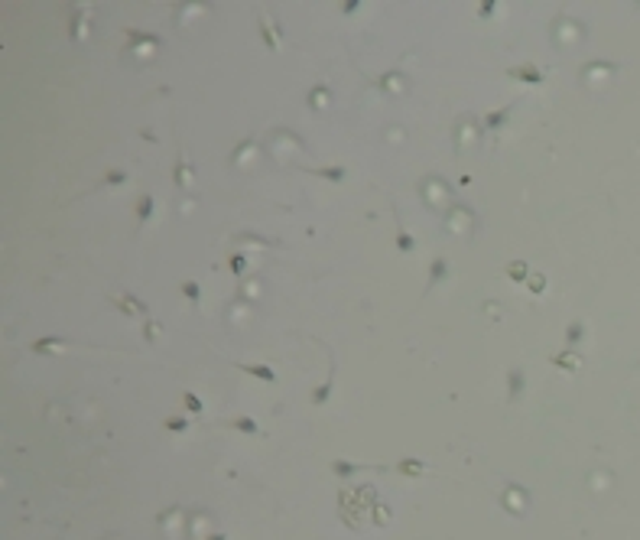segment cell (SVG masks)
<instances>
[{
  "mask_svg": "<svg viewBox=\"0 0 640 540\" xmlns=\"http://www.w3.org/2000/svg\"><path fill=\"white\" fill-rule=\"evenodd\" d=\"M510 78H520V82H527V85H543V72H536L533 65H517V68H510Z\"/></svg>",
  "mask_w": 640,
  "mask_h": 540,
  "instance_id": "1",
  "label": "cell"
},
{
  "mask_svg": "<svg viewBox=\"0 0 640 540\" xmlns=\"http://www.w3.org/2000/svg\"><path fill=\"white\" fill-rule=\"evenodd\" d=\"M237 368L247 371V374H254V378H260V381H266V384H273V381H277V371L266 368V365H237Z\"/></svg>",
  "mask_w": 640,
  "mask_h": 540,
  "instance_id": "2",
  "label": "cell"
},
{
  "mask_svg": "<svg viewBox=\"0 0 640 540\" xmlns=\"http://www.w3.org/2000/svg\"><path fill=\"white\" fill-rule=\"evenodd\" d=\"M231 427L247 433V436H260V427H257V420H251V417H234V420H231Z\"/></svg>",
  "mask_w": 640,
  "mask_h": 540,
  "instance_id": "3",
  "label": "cell"
},
{
  "mask_svg": "<svg viewBox=\"0 0 640 540\" xmlns=\"http://www.w3.org/2000/svg\"><path fill=\"white\" fill-rule=\"evenodd\" d=\"M446 273H449V261L446 257H435L432 267H429V283H442V280H446Z\"/></svg>",
  "mask_w": 640,
  "mask_h": 540,
  "instance_id": "4",
  "label": "cell"
},
{
  "mask_svg": "<svg viewBox=\"0 0 640 540\" xmlns=\"http://www.w3.org/2000/svg\"><path fill=\"white\" fill-rule=\"evenodd\" d=\"M150 215H153V199H150V196H140V199H137V221L143 225Z\"/></svg>",
  "mask_w": 640,
  "mask_h": 540,
  "instance_id": "5",
  "label": "cell"
},
{
  "mask_svg": "<svg viewBox=\"0 0 640 540\" xmlns=\"http://www.w3.org/2000/svg\"><path fill=\"white\" fill-rule=\"evenodd\" d=\"M332 384H335V371L328 374V381H325V384H322V387H318V391L312 394V404H315V407H322V404L328 401V394H332Z\"/></svg>",
  "mask_w": 640,
  "mask_h": 540,
  "instance_id": "6",
  "label": "cell"
},
{
  "mask_svg": "<svg viewBox=\"0 0 640 540\" xmlns=\"http://www.w3.org/2000/svg\"><path fill=\"white\" fill-rule=\"evenodd\" d=\"M510 111H513V104H507V108H501V111H494V114H487V127H501V124L510 118Z\"/></svg>",
  "mask_w": 640,
  "mask_h": 540,
  "instance_id": "7",
  "label": "cell"
},
{
  "mask_svg": "<svg viewBox=\"0 0 640 540\" xmlns=\"http://www.w3.org/2000/svg\"><path fill=\"white\" fill-rule=\"evenodd\" d=\"M182 404H185V410H189V413H202V410H205V404H202L192 391H185V394H182Z\"/></svg>",
  "mask_w": 640,
  "mask_h": 540,
  "instance_id": "8",
  "label": "cell"
},
{
  "mask_svg": "<svg viewBox=\"0 0 640 540\" xmlns=\"http://www.w3.org/2000/svg\"><path fill=\"white\" fill-rule=\"evenodd\" d=\"M507 277H510V280H517V283H523V280H527V264H523V261L507 264Z\"/></svg>",
  "mask_w": 640,
  "mask_h": 540,
  "instance_id": "9",
  "label": "cell"
},
{
  "mask_svg": "<svg viewBox=\"0 0 640 540\" xmlns=\"http://www.w3.org/2000/svg\"><path fill=\"white\" fill-rule=\"evenodd\" d=\"M59 345H65L62 339H36L33 342V351H49V348H59Z\"/></svg>",
  "mask_w": 640,
  "mask_h": 540,
  "instance_id": "10",
  "label": "cell"
},
{
  "mask_svg": "<svg viewBox=\"0 0 640 540\" xmlns=\"http://www.w3.org/2000/svg\"><path fill=\"white\" fill-rule=\"evenodd\" d=\"M182 293L189 296L192 303H199V299H202V290H199V283H195V280H185L182 283Z\"/></svg>",
  "mask_w": 640,
  "mask_h": 540,
  "instance_id": "11",
  "label": "cell"
},
{
  "mask_svg": "<svg viewBox=\"0 0 640 540\" xmlns=\"http://www.w3.org/2000/svg\"><path fill=\"white\" fill-rule=\"evenodd\" d=\"M397 247H400V251H403V254H410L413 247H416V241H413V238L406 234V231H400V234H397Z\"/></svg>",
  "mask_w": 640,
  "mask_h": 540,
  "instance_id": "12",
  "label": "cell"
},
{
  "mask_svg": "<svg viewBox=\"0 0 640 540\" xmlns=\"http://www.w3.org/2000/svg\"><path fill=\"white\" fill-rule=\"evenodd\" d=\"M582 335H585V325H582V322H572V325L565 329V342H579Z\"/></svg>",
  "mask_w": 640,
  "mask_h": 540,
  "instance_id": "13",
  "label": "cell"
},
{
  "mask_svg": "<svg viewBox=\"0 0 640 540\" xmlns=\"http://www.w3.org/2000/svg\"><path fill=\"white\" fill-rule=\"evenodd\" d=\"M523 391V371H510V397H517Z\"/></svg>",
  "mask_w": 640,
  "mask_h": 540,
  "instance_id": "14",
  "label": "cell"
},
{
  "mask_svg": "<svg viewBox=\"0 0 640 540\" xmlns=\"http://www.w3.org/2000/svg\"><path fill=\"white\" fill-rule=\"evenodd\" d=\"M553 365H559V368H575V355H572V351H562V355H553Z\"/></svg>",
  "mask_w": 640,
  "mask_h": 540,
  "instance_id": "15",
  "label": "cell"
},
{
  "mask_svg": "<svg viewBox=\"0 0 640 540\" xmlns=\"http://www.w3.org/2000/svg\"><path fill=\"white\" fill-rule=\"evenodd\" d=\"M400 472H406V475L423 472V462H420V459H403V462H400Z\"/></svg>",
  "mask_w": 640,
  "mask_h": 540,
  "instance_id": "16",
  "label": "cell"
},
{
  "mask_svg": "<svg viewBox=\"0 0 640 540\" xmlns=\"http://www.w3.org/2000/svg\"><path fill=\"white\" fill-rule=\"evenodd\" d=\"M166 430H169V433H182V430H189V420H182V417H169V420H166Z\"/></svg>",
  "mask_w": 640,
  "mask_h": 540,
  "instance_id": "17",
  "label": "cell"
},
{
  "mask_svg": "<svg viewBox=\"0 0 640 540\" xmlns=\"http://www.w3.org/2000/svg\"><path fill=\"white\" fill-rule=\"evenodd\" d=\"M318 176H325V179H335V182H341V179H344V170H318Z\"/></svg>",
  "mask_w": 640,
  "mask_h": 540,
  "instance_id": "18",
  "label": "cell"
},
{
  "mask_svg": "<svg viewBox=\"0 0 640 540\" xmlns=\"http://www.w3.org/2000/svg\"><path fill=\"white\" fill-rule=\"evenodd\" d=\"M108 182H111V185H120V182H127V173H120V170H111V173H108Z\"/></svg>",
  "mask_w": 640,
  "mask_h": 540,
  "instance_id": "19",
  "label": "cell"
},
{
  "mask_svg": "<svg viewBox=\"0 0 640 540\" xmlns=\"http://www.w3.org/2000/svg\"><path fill=\"white\" fill-rule=\"evenodd\" d=\"M228 264H231V270H234V273H241V270H244V254H234Z\"/></svg>",
  "mask_w": 640,
  "mask_h": 540,
  "instance_id": "20",
  "label": "cell"
},
{
  "mask_svg": "<svg viewBox=\"0 0 640 540\" xmlns=\"http://www.w3.org/2000/svg\"><path fill=\"white\" fill-rule=\"evenodd\" d=\"M530 290H533V293H543V290H546V280H543V277H533V280H530Z\"/></svg>",
  "mask_w": 640,
  "mask_h": 540,
  "instance_id": "21",
  "label": "cell"
},
{
  "mask_svg": "<svg viewBox=\"0 0 640 540\" xmlns=\"http://www.w3.org/2000/svg\"><path fill=\"white\" fill-rule=\"evenodd\" d=\"M176 182H185V166L176 163Z\"/></svg>",
  "mask_w": 640,
  "mask_h": 540,
  "instance_id": "22",
  "label": "cell"
},
{
  "mask_svg": "<svg viewBox=\"0 0 640 540\" xmlns=\"http://www.w3.org/2000/svg\"><path fill=\"white\" fill-rule=\"evenodd\" d=\"M208 540H225V534H211V537H208Z\"/></svg>",
  "mask_w": 640,
  "mask_h": 540,
  "instance_id": "23",
  "label": "cell"
}]
</instances>
